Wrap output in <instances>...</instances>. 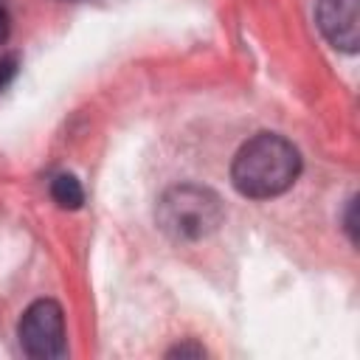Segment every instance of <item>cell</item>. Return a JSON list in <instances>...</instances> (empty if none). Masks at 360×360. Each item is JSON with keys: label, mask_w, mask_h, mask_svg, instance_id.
<instances>
[{"label": "cell", "mask_w": 360, "mask_h": 360, "mask_svg": "<svg viewBox=\"0 0 360 360\" xmlns=\"http://www.w3.org/2000/svg\"><path fill=\"white\" fill-rule=\"evenodd\" d=\"M20 349L31 360H56L65 354V315L53 298L34 301L17 323Z\"/></svg>", "instance_id": "3"}, {"label": "cell", "mask_w": 360, "mask_h": 360, "mask_svg": "<svg viewBox=\"0 0 360 360\" xmlns=\"http://www.w3.org/2000/svg\"><path fill=\"white\" fill-rule=\"evenodd\" d=\"M166 354H169V357H202L205 349H202L200 343H194V340H186V343H177L174 349H169Z\"/></svg>", "instance_id": "6"}, {"label": "cell", "mask_w": 360, "mask_h": 360, "mask_svg": "<svg viewBox=\"0 0 360 360\" xmlns=\"http://www.w3.org/2000/svg\"><path fill=\"white\" fill-rule=\"evenodd\" d=\"M315 22L335 51L354 53L360 45V0H318Z\"/></svg>", "instance_id": "4"}, {"label": "cell", "mask_w": 360, "mask_h": 360, "mask_svg": "<svg viewBox=\"0 0 360 360\" xmlns=\"http://www.w3.org/2000/svg\"><path fill=\"white\" fill-rule=\"evenodd\" d=\"M51 197H53V202H56L59 208L76 211V208H82V202H84V188H82V183H79L73 174H56V177L51 180Z\"/></svg>", "instance_id": "5"}, {"label": "cell", "mask_w": 360, "mask_h": 360, "mask_svg": "<svg viewBox=\"0 0 360 360\" xmlns=\"http://www.w3.org/2000/svg\"><path fill=\"white\" fill-rule=\"evenodd\" d=\"M354 211H357V200L352 197L349 200V208H346V231H349V239L357 242V219H354Z\"/></svg>", "instance_id": "8"}, {"label": "cell", "mask_w": 360, "mask_h": 360, "mask_svg": "<svg viewBox=\"0 0 360 360\" xmlns=\"http://www.w3.org/2000/svg\"><path fill=\"white\" fill-rule=\"evenodd\" d=\"M222 217L225 208L217 191L197 183L166 188L155 208V222L172 242H200L222 225Z\"/></svg>", "instance_id": "2"}, {"label": "cell", "mask_w": 360, "mask_h": 360, "mask_svg": "<svg viewBox=\"0 0 360 360\" xmlns=\"http://www.w3.org/2000/svg\"><path fill=\"white\" fill-rule=\"evenodd\" d=\"M301 174L298 149L278 132H259L242 143L231 163V183L242 197L270 200L284 194Z\"/></svg>", "instance_id": "1"}, {"label": "cell", "mask_w": 360, "mask_h": 360, "mask_svg": "<svg viewBox=\"0 0 360 360\" xmlns=\"http://www.w3.org/2000/svg\"><path fill=\"white\" fill-rule=\"evenodd\" d=\"M8 31H11V20H8V8L6 3L0 0V45L8 39Z\"/></svg>", "instance_id": "9"}, {"label": "cell", "mask_w": 360, "mask_h": 360, "mask_svg": "<svg viewBox=\"0 0 360 360\" xmlns=\"http://www.w3.org/2000/svg\"><path fill=\"white\" fill-rule=\"evenodd\" d=\"M17 73V59L14 56H0V87H6Z\"/></svg>", "instance_id": "7"}]
</instances>
